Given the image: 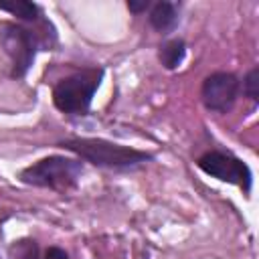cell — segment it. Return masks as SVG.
<instances>
[{
    "label": "cell",
    "mask_w": 259,
    "mask_h": 259,
    "mask_svg": "<svg viewBox=\"0 0 259 259\" xmlns=\"http://www.w3.org/2000/svg\"><path fill=\"white\" fill-rule=\"evenodd\" d=\"M57 146L79 156L81 162H89L107 170H134L154 158V154L136 150L123 144H115L103 138H67Z\"/></svg>",
    "instance_id": "1"
},
{
    "label": "cell",
    "mask_w": 259,
    "mask_h": 259,
    "mask_svg": "<svg viewBox=\"0 0 259 259\" xmlns=\"http://www.w3.org/2000/svg\"><path fill=\"white\" fill-rule=\"evenodd\" d=\"M101 77H103L101 67H87L59 79L53 87L55 107L67 115H85L91 107L95 91L99 89Z\"/></svg>",
    "instance_id": "2"
},
{
    "label": "cell",
    "mask_w": 259,
    "mask_h": 259,
    "mask_svg": "<svg viewBox=\"0 0 259 259\" xmlns=\"http://www.w3.org/2000/svg\"><path fill=\"white\" fill-rule=\"evenodd\" d=\"M81 174H83V162L79 158H67V156L53 154L22 168L18 178L22 184L36 186V188L71 190L79 184Z\"/></svg>",
    "instance_id": "3"
},
{
    "label": "cell",
    "mask_w": 259,
    "mask_h": 259,
    "mask_svg": "<svg viewBox=\"0 0 259 259\" xmlns=\"http://www.w3.org/2000/svg\"><path fill=\"white\" fill-rule=\"evenodd\" d=\"M0 45L12 63L10 77L22 79L28 73V69L32 67L36 51L40 47L36 32H32L30 28H26L18 22H2L0 24Z\"/></svg>",
    "instance_id": "4"
},
{
    "label": "cell",
    "mask_w": 259,
    "mask_h": 259,
    "mask_svg": "<svg viewBox=\"0 0 259 259\" xmlns=\"http://www.w3.org/2000/svg\"><path fill=\"white\" fill-rule=\"evenodd\" d=\"M196 166L210 178H217V180L227 182V184H235L245 194L251 192V186H253L251 168L247 166V162H243L241 158H237L229 152L210 150L196 160Z\"/></svg>",
    "instance_id": "5"
},
{
    "label": "cell",
    "mask_w": 259,
    "mask_h": 259,
    "mask_svg": "<svg viewBox=\"0 0 259 259\" xmlns=\"http://www.w3.org/2000/svg\"><path fill=\"white\" fill-rule=\"evenodd\" d=\"M239 93H241V81L231 71H214L206 75L200 85L202 105L214 113L231 111Z\"/></svg>",
    "instance_id": "6"
},
{
    "label": "cell",
    "mask_w": 259,
    "mask_h": 259,
    "mask_svg": "<svg viewBox=\"0 0 259 259\" xmlns=\"http://www.w3.org/2000/svg\"><path fill=\"white\" fill-rule=\"evenodd\" d=\"M178 18H180V4L178 2L160 0V2H154L148 10L150 26L160 34H168L170 30H174L178 24Z\"/></svg>",
    "instance_id": "7"
},
{
    "label": "cell",
    "mask_w": 259,
    "mask_h": 259,
    "mask_svg": "<svg viewBox=\"0 0 259 259\" xmlns=\"http://www.w3.org/2000/svg\"><path fill=\"white\" fill-rule=\"evenodd\" d=\"M186 59V42L180 36L168 38L158 49V61L166 71H176Z\"/></svg>",
    "instance_id": "8"
},
{
    "label": "cell",
    "mask_w": 259,
    "mask_h": 259,
    "mask_svg": "<svg viewBox=\"0 0 259 259\" xmlns=\"http://www.w3.org/2000/svg\"><path fill=\"white\" fill-rule=\"evenodd\" d=\"M0 10L16 16L18 20H24V22H36V20H40V6L34 4V2L18 0V2H10V4H0Z\"/></svg>",
    "instance_id": "9"
},
{
    "label": "cell",
    "mask_w": 259,
    "mask_h": 259,
    "mask_svg": "<svg viewBox=\"0 0 259 259\" xmlns=\"http://www.w3.org/2000/svg\"><path fill=\"white\" fill-rule=\"evenodd\" d=\"M12 259H38V243L34 239H18L10 245Z\"/></svg>",
    "instance_id": "10"
},
{
    "label": "cell",
    "mask_w": 259,
    "mask_h": 259,
    "mask_svg": "<svg viewBox=\"0 0 259 259\" xmlns=\"http://www.w3.org/2000/svg\"><path fill=\"white\" fill-rule=\"evenodd\" d=\"M243 93L253 103H259V67H251L243 77Z\"/></svg>",
    "instance_id": "11"
},
{
    "label": "cell",
    "mask_w": 259,
    "mask_h": 259,
    "mask_svg": "<svg viewBox=\"0 0 259 259\" xmlns=\"http://www.w3.org/2000/svg\"><path fill=\"white\" fill-rule=\"evenodd\" d=\"M125 6H127L130 12H134V14H142V12L150 10L152 2H150V0H140V2H136V0H127Z\"/></svg>",
    "instance_id": "12"
},
{
    "label": "cell",
    "mask_w": 259,
    "mask_h": 259,
    "mask_svg": "<svg viewBox=\"0 0 259 259\" xmlns=\"http://www.w3.org/2000/svg\"><path fill=\"white\" fill-rule=\"evenodd\" d=\"M42 259H69V253L65 251V249H61V247H49L47 251H45V257Z\"/></svg>",
    "instance_id": "13"
}]
</instances>
